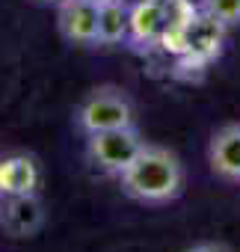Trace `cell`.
<instances>
[{
    "label": "cell",
    "mask_w": 240,
    "mask_h": 252,
    "mask_svg": "<svg viewBox=\"0 0 240 252\" xmlns=\"http://www.w3.org/2000/svg\"><path fill=\"white\" fill-rule=\"evenodd\" d=\"M119 187H122V193L128 199H134L140 205L163 208L184 193L187 169H184V160L178 158V152L146 140V146L140 149L134 163L119 175Z\"/></svg>",
    "instance_id": "obj_1"
},
{
    "label": "cell",
    "mask_w": 240,
    "mask_h": 252,
    "mask_svg": "<svg viewBox=\"0 0 240 252\" xmlns=\"http://www.w3.org/2000/svg\"><path fill=\"white\" fill-rule=\"evenodd\" d=\"M134 101L128 89L116 86V83H101L92 86L74 107V128L83 137H92L98 131H113V128H128L134 125Z\"/></svg>",
    "instance_id": "obj_2"
},
{
    "label": "cell",
    "mask_w": 240,
    "mask_h": 252,
    "mask_svg": "<svg viewBox=\"0 0 240 252\" xmlns=\"http://www.w3.org/2000/svg\"><path fill=\"white\" fill-rule=\"evenodd\" d=\"M143 146H146V140L137 131V125L98 131V134L86 137V160L95 172H101L107 178H119L134 163V158L140 155Z\"/></svg>",
    "instance_id": "obj_3"
},
{
    "label": "cell",
    "mask_w": 240,
    "mask_h": 252,
    "mask_svg": "<svg viewBox=\"0 0 240 252\" xmlns=\"http://www.w3.org/2000/svg\"><path fill=\"white\" fill-rule=\"evenodd\" d=\"M48 222V208L39 193H18L0 199V231L9 240H30Z\"/></svg>",
    "instance_id": "obj_4"
},
{
    "label": "cell",
    "mask_w": 240,
    "mask_h": 252,
    "mask_svg": "<svg viewBox=\"0 0 240 252\" xmlns=\"http://www.w3.org/2000/svg\"><path fill=\"white\" fill-rule=\"evenodd\" d=\"M57 33L74 48L98 45V3L92 0H62L57 6Z\"/></svg>",
    "instance_id": "obj_5"
},
{
    "label": "cell",
    "mask_w": 240,
    "mask_h": 252,
    "mask_svg": "<svg viewBox=\"0 0 240 252\" xmlns=\"http://www.w3.org/2000/svg\"><path fill=\"white\" fill-rule=\"evenodd\" d=\"M210 172L225 184H240V122H225L210 134L205 149Z\"/></svg>",
    "instance_id": "obj_6"
},
{
    "label": "cell",
    "mask_w": 240,
    "mask_h": 252,
    "mask_svg": "<svg viewBox=\"0 0 240 252\" xmlns=\"http://www.w3.org/2000/svg\"><path fill=\"white\" fill-rule=\"evenodd\" d=\"M42 166L27 152L0 155V199L18 196V193H39Z\"/></svg>",
    "instance_id": "obj_7"
},
{
    "label": "cell",
    "mask_w": 240,
    "mask_h": 252,
    "mask_svg": "<svg viewBox=\"0 0 240 252\" xmlns=\"http://www.w3.org/2000/svg\"><path fill=\"white\" fill-rule=\"evenodd\" d=\"M222 36H225V27H222L216 18H210V15H205V12L196 9V15L184 24L181 45H184L187 54H193V57H199V60H210V57L219 54Z\"/></svg>",
    "instance_id": "obj_8"
},
{
    "label": "cell",
    "mask_w": 240,
    "mask_h": 252,
    "mask_svg": "<svg viewBox=\"0 0 240 252\" xmlns=\"http://www.w3.org/2000/svg\"><path fill=\"white\" fill-rule=\"evenodd\" d=\"M166 33V3L160 0H140L131 3V42L134 45H154Z\"/></svg>",
    "instance_id": "obj_9"
},
{
    "label": "cell",
    "mask_w": 240,
    "mask_h": 252,
    "mask_svg": "<svg viewBox=\"0 0 240 252\" xmlns=\"http://www.w3.org/2000/svg\"><path fill=\"white\" fill-rule=\"evenodd\" d=\"M131 42V3L128 0H107L98 6V45Z\"/></svg>",
    "instance_id": "obj_10"
},
{
    "label": "cell",
    "mask_w": 240,
    "mask_h": 252,
    "mask_svg": "<svg viewBox=\"0 0 240 252\" xmlns=\"http://www.w3.org/2000/svg\"><path fill=\"white\" fill-rule=\"evenodd\" d=\"M199 12L216 18L225 30L240 27V0H199Z\"/></svg>",
    "instance_id": "obj_11"
},
{
    "label": "cell",
    "mask_w": 240,
    "mask_h": 252,
    "mask_svg": "<svg viewBox=\"0 0 240 252\" xmlns=\"http://www.w3.org/2000/svg\"><path fill=\"white\" fill-rule=\"evenodd\" d=\"M184 252H237V249L225 240H199V243L187 246Z\"/></svg>",
    "instance_id": "obj_12"
},
{
    "label": "cell",
    "mask_w": 240,
    "mask_h": 252,
    "mask_svg": "<svg viewBox=\"0 0 240 252\" xmlns=\"http://www.w3.org/2000/svg\"><path fill=\"white\" fill-rule=\"evenodd\" d=\"M33 3H45V6H60L62 0H33Z\"/></svg>",
    "instance_id": "obj_13"
},
{
    "label": "cell",
    "mask_w": 240,
    "mask_h": 252,
    "mask_svg": "<svg viewBox=\"0 0 240 252\" xmlns=\"http://www.w3.org/2000/svg\"><path fill=\"white\" fill-rule=\"evenodd\" d=\"M92 3H98V6H101V3H107V0H92Z\"/></svg>",
    "instance_id": "obj_14"
}]
</instances>
